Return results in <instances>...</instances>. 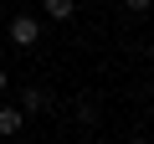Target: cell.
Segmentation results:
<instances>
[{"label": "cell", "mask_w": 154, "mask_h": 144, "mask_svg": "<svg viewBox=\"0 0 154 144\" xmlns=\"http://www.w3.org/2000/svg\"><path fill=\"white\" fill-rule=\"evenodd\" d=\"M11 41H16V46H36V41H41V21L16 16V21H11Z\"/></svg>", "instance_id": "1"}, {"label": "cell", "mask_w": 154, "mask_h": 144, "mask_svg": "<svg viewBox=\"0 0 154 144\" xmlns=\"http://www.w3.org/2000/svg\"><path fill=\"white\" fill-rule=\"evenodd\" d=\"M21 118H26L21 108H0V134H5V139H11V134H21Z\"/></svg>", "instance_id": "2"}, {"label": "cell", "mask_w": 154, "mask_h": 144, "mask_svg": "<svg viewBox=\"0 0 154 144\" xmlns=\"http://www.w3.org/2000/svg\"><path fill=\"white\" fill-rule=\"evenodd\" d=\"M41 108H46V93L41 88H26L21 93V113H41Z\"/></svg>", "instance_id": "3"}, {"label": "cell", "mask_w": 154, "mask_h": 144, "mask_svg": "<svg viewBox=\"0 0 154 144\" xmlns=\"http://www.w3.org/2000/svg\"><path fill=\"white\" fill-rule=\"evenodd\" d=\"M46 16L51 21H72V0H46Z\"/></svg>", "instance_id": "4"}, {"label": "cell", "mask_w": 154, "mask_h": 144, "mask_svg": "<svg viewBox=\"0 0 154 144\" xmlns=\"http://www.w3.org/2000/svg\"><path fill=\"white\" fill-rule=\"evenodd\" d=\"M123 5H128V11H149L154 0H123Z\"/></svg>", "instance_id": "5"}, {"label": "cell", "mask_w": 154, "mask_h": 144, "mask_svg": "<svg viewBox=\"0 0 154 144\" xmlns=\"http://www.w3.org/2000/svg\"><path fill=\"white\" fill-rule=\"evenodd\" d=\"M0 93H5V67H0Z\"/></svg>", "instance_id": "6"}, {"label": "cell", "mask_w": 154, "mask_h": 144, "mask_svg": "<svg viewBox=\"0 0 154 144\" xmlns=\"http://www.w3.org/2000/svg\"><path fill=\"white\" fill-rule=\"evenodd\" d=\"M82 144H98V139H82Z\"/></svg>", "instance_id": "7"}, {"label": "cell", "mask_w": 154, "mask_h": 144, "mask_svg": "<svg viewBox=\"0 0 154 144\" xmlns=\"http://www.w3.org/2000/svg\"><path fill=\"white\" fill-rule=\"evenodd\" d=\"M139 144H149V139H139Z\"/></svg>", "instance_id": "8"}]
</instances>
